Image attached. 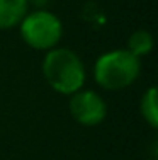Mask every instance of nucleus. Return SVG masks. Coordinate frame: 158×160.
Here are the masks:
<instances>
[{
	"label": "nucleus",
	"mask_w": 158,
	"mask_h": 160,
	"mask_svg": "<svg viewBox=\"0 0 158 160\" xmlns=\"http://www.w3.org/2000/svg\"><path fill=\"white\" fill-rule=\"evenodd\" d=\"M43 77L55 92L71 96L84 89L87 80V68L77 51L70 48H53L46 51L41 63Z\"/></svg>",
	"instance_id": "obj_1"
},
{
	"label": "nucleus",
	"mask_w": 158,
	"mask_h": 160,
	"mask_svg": "<svg viewBox=\"0 0 158 160\" xmlns=\"http://www.w3.org/2000/svg\"><path fill=\"white\" fill-rule=\"evenodd\" d=\"M141 75V58L126 48L109 49L93 63V80L109 92L127 89Z\"/></svg>",
	"instance_id": "obj_2"
},
{
	"label": "nucleus",
	"mask_w": 158,
	"mask_h": 160,
	"mask_svg": "<svg viewBox=\"0 0 158 160\" xmlns=\"http://www.w3.org/2000/svg\"><path fill=\"white\" fill-rule=\"evenodd\" d=\"M19 34L29 48L36 51H50L63 38V22L48 9L29 10L19 24Z\"/></svg>",
	"instance_id": "obj_3"
},
{
	"label": "nucleus",
	"mask_w": 158,
	"mask_h": 160,
	"mask_svg": "<svg viewBox=\"0 0 158 160\" xmlns=\"http://www.w3.org/2000/svg\"><path fill=\"white\" fill-rule=\"evenodd\" d=\"M70 114L78 124L87 128L99 126L107 116V102L99 92L90 89H80L70 96Z\"/></svg>",
	"instance_id": "obj_4"
},
{
	"label": "nucleus",
	"mask_w": 158,
	"mask_h": 160,
	"mask_svg": "<svg viewBox=\"0 0 158 160\" xmlns=\"http://www.w3.org/2000/svg\"><path fill=\"white\" fill-rule=\"evenodd\" d=\"M27 12V0H0V31L19 28Z\"/></svg>",
	"instance_id": "obj_5"
},
{
	"label": "nucleus",
	"mask_w": 158,
	"mask_h": 160,
	"mask_svg": "<svg viewBox=\"0 0 158 160\" xmlns=\"http://www.w3.org/2000/svg\"><path fill=\"white\" fill-rule=\"evenodd\" d=\"M140 114L150 128H158V89L148 87L140 99Z\"/></svg>",
	"instance_id": "obj_6"
},
{
	"label": "nucleus",
	"mask_w": 158,
	"mask_h": 160,
	"mask_svg": "<svg viewBox=\"0 0 158 160\" xmlns=\"http://www.w3.org/2000/svg\"><path fill=\"white\" fill-rule=\"evenodd\" d=\"M153 46H155V39H153L151 32L145 31V29L134 31L127 38V43H126V49L129 53H133L134 56H138V58L148 56L153 51Z\"/></svg>",
	"instance_id": "obj_7"
},
{
	"label": "nucleus",
	"mask_w": 158,
	"mask_h": 160,
	"mask_svg": "<svg viewBox=\"0 0 158 160\" xmlns=\"http://www.w3.org/2000/svg\"><path fill=\"white\" fill-rule=\"evenodd\" d=\"M48 2H50V0H27L29 7L32 5V7H34V9H44Z\"/></svg>",
	"instance_id": "obj_8"
}]
</instances>
